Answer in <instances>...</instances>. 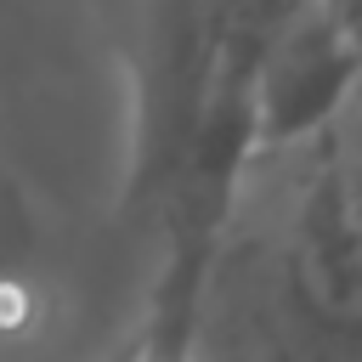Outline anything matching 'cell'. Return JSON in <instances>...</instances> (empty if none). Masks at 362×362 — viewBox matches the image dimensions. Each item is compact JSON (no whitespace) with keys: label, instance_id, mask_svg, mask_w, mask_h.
<instances>
[{"label":"cell","instance_id":"1","mask_svg":"<svg viewBox=\"0 0 362 362\" xmlns=\"http://www.w3.org/2000/svg\"><path fill=\"white\" fill-rule=\"evenodd\" d=\"M300 0H153L130 57L124 215L226 232L255 170V68Z\"/></svg>","mask_w":362,"mask_h":362},{"label":"cell","instance_id":"2","mask_svg":"<svg viewBox=\"0 0 362 362\" xmlns=\"http://www.w3.org/2000/svg\"><path fill=\"white\" fill-rule=\"evenodd\" d=\"M362 85V51L322 0H300L255 68V164L322 136Z\"/></svg>","mask_w":362,"mask_h":362},{"label":"cell","instance_id":"3","mask_svg":"<svg viewBox=\"0 0 362 362\" xmlns=\"http://www.w3.org/2000/svg\"><path fill=\"white\" fill-rule=\"evenodd\" d=\"M322 6H328V17L351 34V45L362 51V0H322Z\"/></svg>","mask_w":362,"mask_h":362},{"label":"cell","instance_id":"4","mask_svg":"<svg viewBox=\"0 0 362 362\" xmlns=\"http://www.w3.org/2000/svg\"><path fill=\"white\" fill-rule=\"evenodd\" d=\"M102 362H119V345H113V351H107V356H102Z\"/></svg>","mask_w":362,"mask_h":362}]
</instances>
